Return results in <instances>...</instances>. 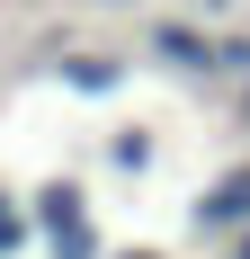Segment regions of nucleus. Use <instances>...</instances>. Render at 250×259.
<instances>
[{
	"mask_svg": "<svg viewBox=\"0 0 250 259\" xmlns=\"http://www.w3.org/2000/svg\"><path fill=\"white\" fill-rule=\"evenodd\" d=\"M143 161H152V125H125L116 134V170H143Z\"/></svg>",
	"mask_w": 250,
	"mask_h": 259,
	"instance_id": "obj_6",
	"label": "nucleus"
},
{
	"mask_svg": "<svg viewBox=\"0 0 250 259\" xmlns=\"http://www.w3.org/2000/svg\"><path fill=\"white\" fill-rule=\"evenodd\" d=\"M241 116H250V90H241Z\"/></svg>",
	"mask_w": 250,
	"mask_h": 259,
	"instance_id": "obj_10",
	"label": "nucleus"
},
{
	"mask_svg": "<svg viewBox=\"0 0 250 259\" xmlns=\"http://www.w3.org/2000/svg\"><path fill=\"white\" fill-rule=\"evenodd\" d=\"M99 9H125V0H99Z\"/></svg>",
	"mask_w": 250,
	"mask_h": 259,
	"instance_id": "obj_9",
	"label": "nucleus"
},
{
	"mask_svg": "<svg viewBox=\"0 0 250 259\" xmlns=\"http://www.w3.org/2000/svg\"><path fill=\"white\" fill-rule=\"evenodd\" d=\"M99 250V233H90V224H72V233H54V259H90Z\"/></svg>",
	"mask_w": 250,
	"mask_h": 259,
	"instance_id": "obj_7",
	"label": "nucleus"
},
{
	"mask_svg": "<svg viewBox=\"0 0 250 259\" xmlns=\"http://www.w3.org/2000/svg\"><path fill=\"white\" fill-rule=\"evenodd\" d=\"M197 224L205 233H232V224H250V170H224V179L197 197Z\"/></svg>",
	"mask_w": 250,
	"mask_h": 259,
	"instance_id": "obj_1",
	"label": "nucleus"
},
{
	"mask_svg": "<svg viewBox=\"0 0 250 259\" xmlns=\"http://www.w3.org/2000/svg\"><path fill=\"white\" fill-rule=\"evenodd\" d=\"M125 259H161V250H125Z\"/></svg>",
	"mask_w": 250,
	"mask_h": 259,
	"instance_id": "obj_8",
	"label": "nucleus"
},
{
	"mask_svg": "<svg viewBox=\"0 0 250 259\" xmlns=\"http://www.w3.org/2000/svg\"><path fill=\"white\" fill-rule=\"evenodd\" d=\"M27 241H36V214H27L18 197H0V259H18Z\"/></svg>",
	"mask_w": 250,
	"mask_h": 259,
	"instance_id": "obj_5",
	"label": "nucleus"
},
{
	"mask_svg": "<svg viewBox=\"0 0 250 259\" xmlns=\"http://www.w3.org/2000/svg\"><path fill=\"white\" fill-rule=\"evenodd\" d=\"M215 45L224 36H197V27H152V54L179 63V72H215Z\"/></svg>",
	"mask_w": 250,
	"mask_h": 259,
	"instance_id": "obj_2",
	"label": "nucleus"
},
{
	"mask_svg": "<svg viewBox=\"0 0 250 259\" xmlns=\"http://www.w3.org/2000/svg\"><path fill=\"white\" fill-rule=\"evenodd\" d=\"M63 80H72V90H116L125 63L116 54H63Z\"/></svg>",
	"mask_w": 250,
	"mask_h": 259,
	"instance_id": "obj_4",
	"label": "nucleus"
},
{
	"mask_svg": "<svg viewBox=\"0 0 250 259\" xmlns=\"http://www.w3.org/2000/svg\"><path fill=\"white\" fill-rule=\"evenodd\" d=\"M27 214H36V233H72V224H80V179H54V188H36V206H27Z\"/></svg>",
	"mask_w": 250,
	"mask_h": 259,
	"instance_id": "obj_3",
	"label": "nucleus"
}]
</instances>
